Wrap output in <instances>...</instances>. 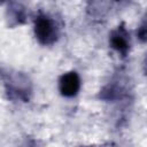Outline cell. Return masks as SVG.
<instances>
[{"label":"cell","mask_w":147,"mask_h":147,"mask_svg":"<svg viewBox=\"0 0 147 147\" xmlns=\"http://www.w3.org/2000/svg\"><path fill=\"white\" fill-rule=\"evenodd\" d=\"M109 45L121 56H126L129 54L131 47L130 33L123 25L111 31L109 34Z\"/></svg>","instance_id":"cell-4"},{"label":"cell","mask_w":147,"mask_h":147,"mask_svg":"<svg viewBox=\"0 0 147 147\" xmlns=\"http://www.w3.org/2000/svg\"><path fill=\"white\" fill-rule=\"evenodd\" d=\"M0 76L9 100L15 102H28L30 100L32 94V84L28 75L6 69L0 71Z\"/></svg>","instance_id":"cell-1"},{"label":"cell","mask_w":147,"mask_h":147,"mask_svg":"<svg viewBox=\"0 0 147 147\" xmlns=\"http://www.w3.org/2000/svg\"><path fill=\"white\" fill-rule=\"evenodd\" d=\"M137 36H138V38H139L141 41H145V40H146V23H145V22H144V23L141 24V26L138 29Z\"/></svg>","instance_id":"cell-6"},{"label":"cell","mask_w":147,"mask_h":147,"mask_svg":"<svg viewBox=\"0 0 147 147\" xmlns=\"http://www.w3.org/2000/svg\"><path fill=\"white\" fill-rule=\"evenodd\" d=\"M7 17H8L10 25L22 24L26 17L24 7H22V5L20 3H11V6H9L7 10Z\"/></svg>","instance_id":"cell-5"},{"label":"cell","mask_w":147,"mask_h":147,"mask_svg":"<svg viewBox=\"0 0 147 147\" xmlns=\"http://www.w3.org/2000/svg\"><path fill=\"white\" fill-rule=\"evenodd\" d=\"M59 92L64 98H74L76 96L82 86V80L79 75L76 71H67L59 78L57 82Z\"/></svg>","instance_id":"cell-3"},{"label":"cell","mask_w":147,"mask_h":147,"mask_svg":"<svg viewBox=\"0 0 147 147\" xmlns=\"http://www.w3.org/2000/svg\"><path fill=\"white\" fill-rule=\"evenodd\" d=\"M33 33L39 44L44 46H52L60 37V28L52 16L47 14H39L36 16L33 22Z\"/></svg>","instance_id":"cell-2"}]
</instances>
